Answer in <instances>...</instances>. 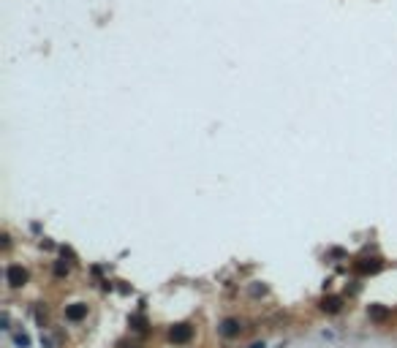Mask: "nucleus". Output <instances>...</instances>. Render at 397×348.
I'll list each match as a JSON object with an SVG mask.
<instances>
[{"mask_svg":"<svg viewBox=\"0 0 397 348\" xmlns=\"http://www.w3.org/2000/svg\"><path fill=\"white\" fill-rule=\"evenodd\" d=\"M5 280H8L14 288H19V286H25V283H27V272L22 269V266L11 264L8 269H5Z\"/></svg>","mask_w":397,"mask_h":348,"instance_id":"nucleus-1","label":"nucleus"},{"mask_svg":"<svg viewBox=\"0 0 397 348\" xmlns=\"http://www.w3.org/2000/svg\"><path fill=\"white\" fill-rule=\"evenodd\" d=\"M84 316H87V305H71V307H66V318H68V321H82Z\"/></svg>","mask_w":397,"mask_h":348,"instance_id":"nucleus-2","label":"nucleus"},{"mask_svg":"<svg viewBox=\"0 0 397 348\" xmlns=\"http://www.w3.org/2000/svg\"><path fill=\"white\" fill-rule=\"evenodd\" d=\"M169 338L174 340V343H188V340H191V327H174L169 332Z\"/></svg>","mask_w":397,"mask_h":348,"instance_id":"nucleus-3","label":"nucleus"},{"mask_svg":"<svg viewBox=\"0 0 397 348\" xmlns=\"http://www.w3.org/2000/svg\"><path fill=\"white\" fill-rule=\"evenodd\" d=\"M221 332L226 335V338H234V335L239 332V324L234 321V318H226V321H223V327H221Z\"/></svg>","mask_w":397,"mask_h":348,"instance_id":"nucleus-4","label":"nucleus"},{"mask_svg":"<svg viewBox=\"0 0 397 348\" xmlns=\"http://www.w3.org/2000/svg\"><path fill=\"white\" fill-rule=\"evenodd\" d=\"M321 307H324L326 313H337V310H340V299H337V297H329V299H324V302H321Z\"/></svg>","mask_w":397,"mask_h":348,"instance_id":"nucleus-5","label":"nucleus"},{"mask_svg":"<svg viewBox=\"0 0 397 348\" xmlns=\"http://www.w3.org/2000/svg\"><path fill=\"white\" fill-rule=\"evenodd\" d=\"M14 343L19 346V348H30V338H27V335H22V332H16V335H14Z\"/></svg>","mask_w":397,"mask_h":348,"instance_id":"nucleus-6","label":"nucleus"},{"mask_svg":"<svg viewBox=\"0 0 397 348\" xmlns=\"http://www.w3.org/2000/svg\"><path fill=\"white\" fill-rule=\"evenodd\" d=\"M0 324H3V329H11V327H8V313H3V316H0Z\"/></svg>","mask_w":397,"mask_h":348,"instance_id":"nucleus-7","label":"nucleus"},{"mask_svg":"<svg viewBox=\"0 0 397 348\" xmlns=\"http://www.w3.org/2000/svg\"><path fill=\"white\" fill-rule=\"evenodd\" d=\"M41 346H44V348H52V340H49V338H44V335H41Z\"/></svg>","mask_w":397,"mask_h":348,"instance_id":"nucleus-8","label":"nucleus"},{"mask_svg":"<svg viewBox=\"0 0 397 348\" xmlns=\"http://www.w3.org/2000/svg\"><path fill=\"white\" fill-rule=\"evenodd\" d=\"M250 348H264V343H253Z\"/></svg>","mask_w":397,"mask_h":348,"instance_id":"nucleus-9","label":"nucleus"}]
</instances>
